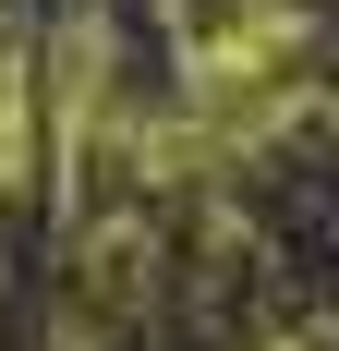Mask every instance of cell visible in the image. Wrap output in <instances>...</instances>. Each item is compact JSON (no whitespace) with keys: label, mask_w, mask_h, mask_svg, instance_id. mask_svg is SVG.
Listing matches in <instances>:
<instances>
[{"label":"cell","mask_w":339,"mask_h":351,"mask_svg":"<svg viewBox=\"0 0 339 351\" xmlns=\"http://www.w3.org/2000/svg\"><path fill=\"white\" fill-rule=\"evenodd\" d=\"M36 170H49V49L0 25V206L36 194Z\"/></svg>","instance_id":"2"},{"label":"cell","mask_w":339,"mask_h":351,"mask_svg":"<svg viewBox=\"0 0 339 351\" xmlns=\"http://www.w3.org/2000/svg\"><path fill=\"white\" fill-rule=\"evenodd\" d=\"M170 49H182V85L218 134H255L267 85L303 49V0H170Z\"/></svg>","instance_id":"1"}]
</instances>
